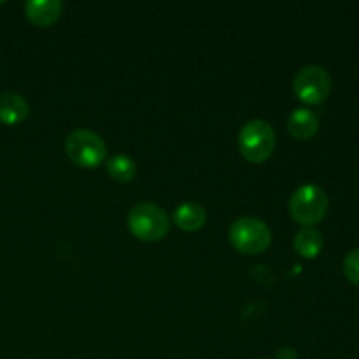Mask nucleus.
I'll use <instances>...</instances> for the list:
<instances>
[{
    "mask_svg": "<svg viewBox=\"0 0 359 359\" xmlns=\"http://www.w3.org/2000/svg\"><path fill=\"white\" fill-rule=\"evenodd\" d=\"M238 149L249 163H263L276 149V132L269 121L255 119L242 126L238 135Z\"/></svg>",
    "mask_w": 359,
    "mask_h": 359,
    "instance_id": "1",
    "label": "nucleus"
},
{
    "mask_svg": "<svg viewBox=\"0 0 359 359\" xmlns=\"http://www.w3.org/2000/svg\"><path fill=\"white\" fill-rule=\"evenodd\" d=\"M65 153L77 167L97 168L107 158V146L98 133L91 130H76L67 137Z\"/></svg>",
    "mask_w": 359,
    "mask_h": 359,
    "instance_id": "2",
    "label": "nucleus"
},
{
    "mask_svg": "<svg viewBox=\"0 0 359 359\" xmlns=\"http://www.w3.org/2000/svg\"><path fill=\"white\" fill-rule=\"evenodd\" d=\"M128 228L133 237L142 242H158L168 233V217L156 203H137L128 216Z\"/></svg>",
    "mask_w": 359,
    "mask_h": 359,
    "instance_id": "3",
    "label": "nucleus"
},
{
    "mask_svg": "<svg viewBox=\"0 0 359 359\" xmlns=\"http://www.w3.org/2000/svg\"><path fill=\"white\" fill-rule=\"evenodd\" d=\"M328 212V196L319 186L305 184L293 193L290 200V214L298 224L311 228Z\"/></svg>",
    "mask_w": 359,
    "mask_h": 359,
    "instance_id": "4",
    "label": "nucleus"
},
{
    "mask_svg": "<svg viewBox=\"0 0 359 359\" xmlns=\"http://www.w3.org/2000/svg\"><path fill=\"white\" fill-rule=\"evenodd\" d=\"M231 245L242 255H262L270 248L272 233L266 223L256 217H241L230 226Z\"/></svg>",
    "mask_w": 359,
    "mask_h": 359,
    "instance_id": "5",
    "label": "nucleus"
},
{
    "mask_svg": "<svg viewBox=\"0 0 359 359\" xmlns=\"http://www.w3.org/2000/svg\"><path fill=\"white\" fill-rule=\"evenodd\" d=\"M293 91L304 104L318 105L328 98L332 91V77L323 67L307 65L294 76Z\"/></svg>",
    "mask_w": 359,
    "mask_h": 359,
    "instance_id": "6",
    "label": "nucleus"
},
{
    "mask_svg": "<svg viewBox=\"0 0 359 359\" xmlns=\"http://www.w3.org/2000/svg\"><path fill=\"white\" fill-rule=\"evenodd\" d=\"M63 4L60 0H32L25 4L28 21L39 28H48L56 23L62 14Z\"/></svg>",
    "mask_w": 359,
    "mask_h": 359,
    "instance_id": "7",
    "label": "nucleus"
},
{
    "mask_svg": "<svg viewBox=\"0 0 359 359\" xmlns=\"http://www.w3.org/2000/svg\"><path fill=\"white\" fill-rule=\"evenodd\" d=\"M28 112H30L28 102L21 95L14 91L0 93V123L9 126L20 125L28 118Z\"/></svg>",
    "mask_w": 359,
    "mask_h": 359,
    "instance_id": "8",
    "label": "nucleus"
},
{
    "mask_svg": "<svg viewBox=\"0 0 359 359\" xmlns=\"http://www.w3.org/2000/svg\"><path fill=\"white\" fill-rule=\"evenodd\" d=\"M319 130V118L309 109H294L287 118V132L297 140H311Z\"/></svg>",
    "mask_w": 359,
    "mask_h": 359,
    "instance_id": "9",
    "label": "nucleus"
},
{
    "mask_svg": "<svg viewBox=\"0 0 359 359\" xmlns=\"http://www.w3.org/2000/svg\"><path fill=\"white\" fill-rule=\"evenodd\" d=\"M205 221V209L196 202H184L174 210V223L184 231H198Z\"/></svg>",
    "mask_w": 359,
    "mask_h": 359,
    "instance_id": "10",
    "label": "nucleus"
},
{
    "mask_svg": "<svg viewBox=\"0 0 359 359\" xmlns=\"http://www.w3.org/2000/svg\"><path fill=\"white\" fill-rule=\"evenodd\" d=\"M293 248L302 258L314 259L321 255L323 248H325V238H323L321 231H318L316 228H302L294 237Z\"/></svg>",
    "mask_w": 359,
    "mask_h": 359,
    "instance_id": "11",
    "label": "nucleus"
},
{
    "mask_svg": "<svg viewBox=\"0 0 359 359\" xmlns=\"http://www.w3.org/2000/svg\"><path fill=\"white\" fill-rule=\"evenodd\" d=\"M107 174L116 182H130L137 175V163L125 154H118L107 161Z\"/></svg>",
    "mask_w": 359,
    "mask_h": 359,
    "instance_id": "12",
    "label": "nucleus"
},
{
    "mask_svg": "<svg viewBox=\"0 0 359 359\" xmlns=\"http://www.w3.org/2000/svg\"><path fill=\"white\" fill-rule=\"evenodd\" d=\"M344 273L347 280L353 283L354 286H359V249L351 251L344 259Z\"/></svg>",
    "mask_w": 359,
    "mask_h": 359,
    "instance_id": "13",
    "label": "nucleus"
},
{
    "mask_svg": "<svg viewBox=\"0 0 359 359\" xmlns=\"http://www.w3.org/2000/svg\"><path fill=\"white\" fill-rule=\"evenodd\" d=\"M276 359H298V353L293 347H283V349L277 351Z\"/></svg>",
    "mask_w": 359,
    "mask_h": 359,
    "instance_id": "14",
    "label": "nucleus"
},
{
    "mask_svg": "<svg viewBox=\"0 0 359 359\" xmlns=\"http://www.w3.org/2000/svg\"><path fill=\"white\" fill-rule=\"evenodd\" d=\"M259 359H263V358H259Z\"/></svg>",
    "mask_w": 359,
    "mask_h": 359,
    "instance_id": "15",
    "label": "nucleus"
}]
</instances>
